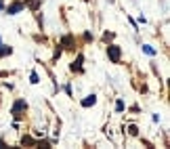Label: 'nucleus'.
<instances>
[{"label":"nucleus","instance_id":"nucleus-1","mask_svg":"<svg viewBox=\"0 0 170 149\" xmlns=\"http://www.w3.org/2000/svg\"><path fill=\"white\" fill-rule=\"evenodd\" d=\"M107 57L113 61V63H118L122 57V50H120V46H116V44H111L109 48H107Z\"/></svg>","mask_w":170,"mask_h":149},{"label":"nucleus","instance_id":"nucleus-2","mask_svg":"<svg viewBox=\"0 0 170 149\" xmlns=\"http://www.w3.org/2000/svg\"><path fill=\"white\" fill-rule=\"evenodd\" d=\"M23 109H27V103H25V101H17V103L13 105V109H11V111H13V115H15V118H19Z\"/></svg>","mask_w":170,"mask_h":149},{"label":"nucleus","instance_id":"nucleus-3","mask_svg":"<svg viewBox=\"0 0 170 149\" xmlns=\"http://www.w3.org/2000/svg\"><path fill=\"white\" fill-rule=\"evenodd\" d=\"M97 103V97L95 95H88L86 99H82V107H90V105H95Z\"/></svg>","mask_w":170,"mask_h":149},{"label":"nucleus","instance_id":"nucleus-4","mask_svg":"<svg viewBox=\"0 0 170 149\" xmlns=\"http://www.w3.org/2000/svg\"><path fill=\"white\" fill-rule=\"evenodd\" d=\"M21 9H23V4H21V2H15V4H11V6H9V15H17Z\"/></svg>","mask_w":170,"mask_h":149},{"label":"nucleus","instance_id":"nucleus-5","mask_svg":"<svg viewBox=\"0 0 170 149\" xmlns=\"http://www.w3.org/2000/svg\"><path fill=\"white\" fill-rule=\"evenodd\" d=\"M82 61H84V57H82V55H78V59L73 61V65H72V69H73V71H76V69H78V71L82 69Z\"/></svg>","mask_w":170,"mask_h":149},{"label":"nucleus","instance_id":"nucleus-6","mask_svg":"<svg viewBox=\"0 0 170 149\" xmlns=\"http://www.w3.org/2000/svg\"><path fill=\"white\" fill-rule=\"evenodd\" d=\"M27 4H30V9H38V4H40V0H30Z\"/></svg>","mask_w":170,"mask_h":149},{"label":"nucleus","instance_id":"nucleus-7","mask_svg":"<svg viewBox=\"0 0 170 149\" xmlns=\"http://www.w3.org/2000/svg\"><path fill=\"white\" fill-rule=\"evenodd\" d=\"M143 50H145V53H147V55H156V50H153V48H151V46H143Z\"/></svg>","mask_w":170,"mask_h":149},{"label":"nucleus","instance_id":"nucleus-8","mask_svg":"<svg viewBox=\"0 0 170 149\" xmlns=\"http://www.w3.org/2000/svg\"><path fill=\"white\" fill-rule=\"evenodd\" d=\"M30 82H32V84H36V82H38V74H36V71H32V76H30Z\"/></svg>","mask_w":170,"mask_h":149},{"label":"nucleus","instance_id":"nucleus-9","mask_svg":"<svg viewBox=\"0 0 170 149\" xmlns=\"http://www.w3.org/2000/svg\"><path fill=\"white\" fill-rule=\"evenodd\" d=\"M32 143H34V139H32V137H25L23 139V145H32Z\"/></svg>","mask_w":170,"mask_h":149},{"label":"nucleus","instance_id":"nucleus-10","mask_svg":"<svg viewBox=\"0 0 170 149\" xmlns=\"http://www.w3.org/2000/svg\"><path fill=\"white\" fill-rule=\"evenodd\" d=\"M116 109H118V111H122V109H124V103H122V101H118V103H116Z\"/></svg>","mask_w":170,"mask_h":149},{"label":"nucleus","instance_id":"nucleus-11","mask_svg":"<svg viewBox=\"0 0 170 149\" xmlns=\"http://www.w3.org/2000/svg\"><path fill=\"white\" fill-rule=\"evenodd\" d=\"M128 132H130V135H136L139 130H136V126H130V128H128Z\"/></svg>","mask_w":170,"mask_h":149},{"label":"nucleus","instance_id":"nucleus-12","mask_svg":"<svg viewBox=\"0 0 170 149\" xmlns=\"http://www.w3.org/2000/svg\"><path fill=\"white\" fill-rule=\"evenodd\" d=\"M2 9H4V2H2V0H0V11H2Z\"/></svg>","mask_w":170,"mask_h":149},{"label":"nucleus","instance_id":"nucleus-13","mask_svg":"<svg viewBox=\"0 0 170 149\" xmlns=\"http://www.w3.org/2000/svg\"><path fill=\"white\" fill-rule=\"evenodd\" d=\"M2 147H4V143H2V141H0V149H2Z\"/></svg>","mask_w":170,"mask_h":149}]
</instances>
